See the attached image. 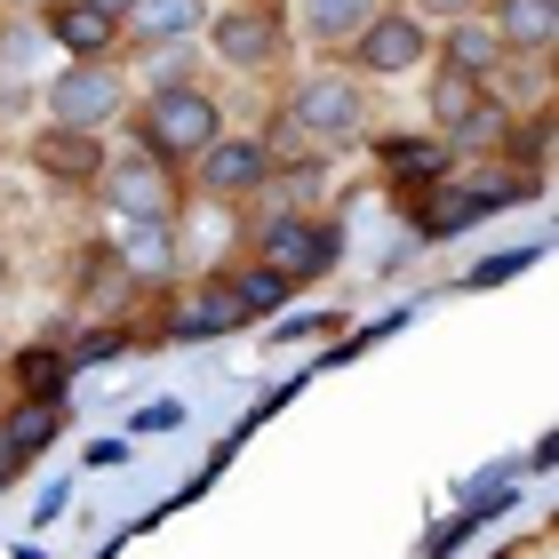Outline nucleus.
<instances>
[{"label": "nucleus", "instance_id": "nucleus-1", "mask_svg": "<svg viewBox=\"0 0 559 559\" xmlns=\"http://www.w3.org/2000/svg\"><path fill=\"white\" fill-rule=\"evenodd\" d=\"M216 136H224V105H216L209 81H168V88H144L129 105V144L152 152V160L176 168V176H185Z\"/></svg>", "mask_w": 559, "mask_h": 559}, {"label": "nucleus", "instance_id": "nucleus-2", "mask_svg": "<svg viewBox=\"0 0 559 559\" xmlns=\"http://www.w3.org/2000/svg\"><path fill=\"white\" fill-rule=\"evenodd\" d=\"M280 120L304 136V144H360L368 136V120H376V88L360 81V72H344V64H312V72H296L288 96H280Z\"/></svg>", "mask_w": 559, "mask_h": 559}, {"label": "nucleus", "instance_id": "nucleus-3", "mask_svg": "<svg viewBox=\"0 0 559 559\" xmlns=\"http://www.w3.org/2000/svg\"><path fill=\"white\" fill-rule=\"evenodd\" d=\"M200 48H209L224 72H257V81H264V72H288V57H296L280 0H224V9H209Z\"/></svg>", "mask_w": 559, "mask_h": 559}, {"label": "nucleus", "instance_id": "nucleus-4", "mask_svg": "<svg viewBox=\"0 0 559 559\" xmlns=\"http://www.w3.org/2000/svg\"><path fill=\"white\" fill-rule=\"evenodd\" d=\"M88 192H105L112 224H176V216H185V176L160 168V160L136 152V144L105 152V176H96Z\"/></svg>", "mask_w": 559, "mask_h": 559}, {"label": "nucleus", "instance_id": "nucleus-5", "mask_svg": "<svg viewBox=\"0 0 559 559\" xmlns=\"http://www.w3.org/2000/svg\"><path fill=\"white\" fill-rule=\"evenodd\" d=\"M336 64L360 72V81H424V72H431V24H416L400 0H384Z\"/></svg>", "mask_w": 559, "mask_h": 559}, {"label": "nucleus", "instance_id": "nucleus-6", "mask_svg": "<svg viewBox=\"0 0 559 559\" xmlns=\"http://www.w3.org/2000/svg\"><path fill=\"white\" fill-rule=\"evenodd\" d=\"M248 264H264L280 288H304L336 264V224H312V216H257L248 224Z\"/></svg>", "mask_w": 559, "mask_h": 559}, {"label": "nucleus", "instance_id": "nucleus-7", "mask_svg": "<svg viewBox=\"0 0 559 559\" xmlns=\"http://www.w3.org/2000/svg\"><path fill=\"white\" fill-rule=\"evenodd\" d=\"M129 72L112 64H64L48 81V129H81V136H105L112 120H129Z\"/></svg>", "mask_w": 559, "mask_h": 559}, {"label": "nucleus", "instance_id": "nucleus-8", "mask_svg": "<svg viewBox=\"0 0 559 559\" xmlns=\"http://www.w3.org/2000/svg\"><path fill=\"white\" fill-rule=\"evenodd\" d=\"M264 185H272V152H264V136H233V129H224V136L185 168V192L209 200V209H248Z\"/></svg>", "mask_w": 559, "mask_h": 559}, {"label": "nucleus", "instance_id": "nucleus-9", "mask_svg": "<svg viewBox=\"0 0 559 559\" xmlns=\"http://www.w3.org/2000/svg\"><path fill=\"white\" fill-rule=\"evenodd\" d=\"M431 64H440V72H464V81L488 88V96H512V81H520V64L503 57V40H496L488 16H455V24H440V33H431Z\"/></svg>", "mask_w": 559, "mask_h": 559}, {"label": "nucleus", "instance_id": "nucleus-10", "mask_svg": "<svg viewBox=\"0 0 559 559\" xmlns=\"http://www.w3.org/2000/svg\"><path fill=\"white\" fill-rule=\"evenodd\" d=\"M376 9H384V0H280V16H288V40L312 48V57H344Z\"/></svg>", "mask_w": 559, "mask_h": 559}, {"label": "nucleus", "instance_id": "nucleus-11", "mask_svg": "<svg viewBox=\"0 0 559 559\" xmlns=\"http://www.w3.org/2000/svg\"><path fill=\"white\" fill-rule=\"evenodd\" d=\"M40 33L57 40L72 64H112V57H129V48H120V24L96 16L88 0H57V9H40Z\"/></svg>", "mask_w": 559, "mask_h": 559}, {"label": "nucleus", "instance_id": "nucleus-12", "mask_svg": "<svg viewBox=\"0 0 559 559\" xmlns=\"http://www.w3.org/2000/svg\"><path fill=\"white\" fill-rule=\"evenodd\" d=\"M479 16L496 24V40H503L512 64H544L551 40H559V0H488Z\"/></svg>", "mask_w": 559, "mask_h": 559}, {"label": "nucleus", "instance_id": "nucleus-13", "mask_svg": "<svg viewBox=\"0 0 559 559\" xmlns=\"http://www.w3.org/2000/svg\"><path fill=\"white\" fill-rule=\"evenodd\" d=\"M200 24H209V0H136L129 24H120V48H192Z\"/></svg>", "mask_w": 559, "mask_h": 559}, {"label": "nucleus", "instance_id": "nucleus-14", "mask_svg": "<svg viewBox=\"0 0 559 559\" xmlns=\"http://www.w3.org/2000/svg\"><path fill=\"white\" fill-rule=\"evenodd\" d=\"M105 136H81V129H40L33 144H24V160H33L40 176H48V185H72V192H81V185H96V176H105Z\"/></svg>", "mask_w": 559, "mask_h": 559}, {"label": "nucleus", "instance_id": "nucleus-15", "mask_svg": "<svg viewBox=\"0 0 559 559\" xmlns=\"http://www.w3.org/2000/svg\"><path fill=\"white\" fill-rule=\"evenodd\" d=\"M168 328H176V336H224V328H248V312H240V296H233L224 272H200L192 288H176Z\"/></svg>", "mask_w": 559, "mask_h": 559}, {"label": "nucleus", "instance_id": "nucleus-16", "mask_svg": "<svg viewBox=\"0 0 559 559\" xmlns=\"http://www.w3.org/2000/svg\"><path fill=\"white\" fill-rule=\"evenodd\" d=\"M112 264L120 280H176V264H185V240H176V224H112Z\"/></svg>", "mask_w": 559, "mask_h": 559}, {"label": "nucleus", "instance_id": "nucleus-17", "mask_svg": "<svg viewBox=\"0 0 559 559\" xmlns=\"http://www.w3.org/2000/svg\"><path fill=\"white\" fill-rule=\"evenodd\" d=\"M57 424H64V392H48V400L9 392V400H0V455H9V464L40 455L48 440H57Z\"/></svg>", "mask_w": 559, "mask_h": 559}, {"label": "nucleus", "instance_id": "nucleus-18", "mask_svg": "<svg viewBox=\"0 0 559 559\" xmlns=\"http://www.w3.org/2000/svg\"><path fill=\"white\" fill-rule=\"evenodd\" d=\"M512 129H520L512 96H479V105H472V120L448 136V152H503V144H512Z\"/></svg>", "mask_w": 559, "mask_h": 559}, {"label": "nucleus", "instance_id": "nucleus-19", "mask_svg": "<svg viewBox=\"0 0 559 559\" xmlns=\"http://www.w3.org/2000/svg\"><path fill=\"white\" fill-rule=\"evenodd\" d=\"M479 96H488V88H472L464 72H424V112H431V129H440V136H455V129H464Z\"/></svg>", "mask_w": 559, "mask_h": 559}, {"label": "nucleus", "instance_id": "nucleus-20", "mask_svg": "<svg viewBox=\"0 0 559 559\" xmlns=\"http://www.w3.org/2000/svg\"><path fill=\"white\" fill-rule=\"evenodd\" d=\"M224 280H233V296H240V312H248V320H257V312H280V304H288V288H280L264 264H240V272H224Z\"/></svg>", "mask_w": 559, "mask_h": 559}, {"label": "nucleus", "instance_id": "nucleus-21", "mask_svg": "<svg viewBox=\"0 0 559 559\" xmlns=\"http://www.w3.org/2000/svg\"><path fill=\"white\" fill-rule=\"evenodd\" d=\"M384 160H392L400 176H448V160H455V152H448L440 136H431V144H384Z\"/></svg>", "mask_w": 559, "mask_h": 559}, {"label": "nucleus", "instance_id": "nucleus-22", "mask_svg": "<svg viewBox=\"0 0 559 559\" xmlns=\"http://www.w3.org/2000/svg\"><path fill=\"white\" fill-rule=\"evenodd\" d=\"M400 9H408L416 24H431V33H440V24H455V16H479L488 0H400Z\"/></svg>", "mask_w": 559, "mask_h": 559}, {"label": "nucleus", "instance_id": "nucleus-23", "mask_svg": "<svg viewBox=\"0 0 559 559\" xmlns=\"http://www.w3.org/2000/svg\"><path fill=\"white\" fill-rule=\"evenodd\" d=\"M88 9H96V16H112V24H129V9H136V0H88Z\"/></svg>", "mask_w": 559, "mask_h": 559}, {"label": "nucleus", "instance_id": "nucleus-24", "mask_svg": "<svg viewBox=\"0 0 559 559\" xmlns=\"http://www.w3.org/2000/svg\"><path fill=\"white\" fill-rule=\"evenodd\" d=\"M16 296V264H9V240H0V304Z\"/></svg>", "mask_w": 559, "mask_h": 559}, {"label": "nucleus", "instance_id": "nucleus-25", "mask_svg": "<svg viewBox=\"0 0 559 559\" xmlns=\"http://www.w3.org/2000/svg\"><path fill=\"white\" fill-rule=\"evenodd\" d=\"M0 9H33L40 16V9H57V0H0Z\"/></svg>", "mask_w": 559, "mask_h": 559}, {"label": "nucleus", "instance_id": "nucleus-26", "mask_svg": "<svg viewBox=\"0 0 559 559\" xmlns=\"http://www.w3.org/2000/svg\"><path fill=\"white\" fill-rule=\"evenodd\" d=\"M0 160H9V144H0Z\"/></svg>", "mask_w": 559, "mask_h": 559}, {"label": "nucleus", "instance_id": "nucleus-27", "mask_svg": "<svg viewBox=\"0 0 559 559\" xmlns=\"http://www.w3.org/2000/svg\"><path fill=\"white\" fill-rule=\"evenodd\" d=\"M0 400H9V384H0Z\"/></svg>", "mask_w": 559, "mask_h": 559}]
</instances>
